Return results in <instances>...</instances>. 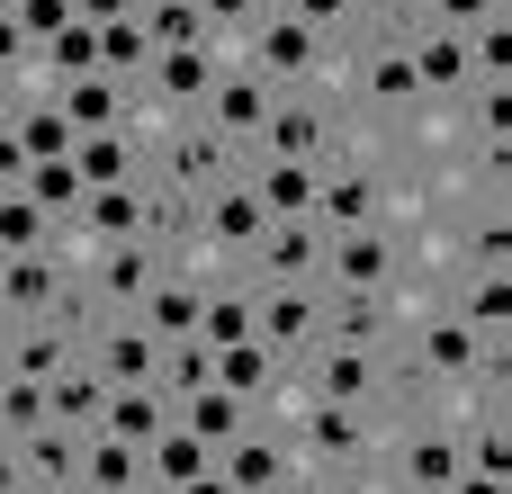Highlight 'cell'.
I'll return each instance as SVG.
<instances>
[{
  "label": "cell",
  "instance_id": "6da1fadb",
  "mask_svg": "<svg viewBox=\"0 0 512 494\" xmlns=\"http://www.w3.org/2000/svg\"><path fill=\"white\" fill-rule=\"evenodd\" d=\"M234 63H252L270 90H342L333 45H324V36H315L297 9H279V0H270V9L243 27V54H234Z\"/></svg>",
  "mask_w": 512,
  "mask_h": 494
},
{
  "label": "cell",
  "instance_id": "7a4b0ae2",
  "mask_svg": "<svg viewBox=\"0 0 512 494\" xmlns=\"http://www.w3.org/2000/svg\"><path fill=\"white\" fill-rule=\"evenodd\" d=\"M405 279V243H396V225H342V234H324V297H387Z\"/></svg>",
  "mask_w": 512,
  "mask_h": 494
},
{
  "label": "cell",
  "instance_id": "3957f363",
  "mask_svg": "<svg viewBox=\"0 0 512 494\" xmlns=\"http://www.w3.org/2000/svg\"><path fill=\"white\" fill-rule=\"evenodd\" d=\"M279 432H288V450H297V459H315L324 477H351V468H369V459H378V441H369V405L306 396V405H297V423H279Z\"/></svg>",
  "mask_w": 512,
  "mask_h": 494
},
{
  "label": "cell",
  "instance_id": "277c9868",
  "mask_svg": "<svg viewBox=\"0 0 512 494\" xmlns=\"http://www.w3.org/2000/svg\"><path fill=\"white\" fill-rule=\"evenodd\" d=\"M405 369L414 378H450V387H477V378H504V342H477L459 315H423L414 342H405Z\"/></svg>",
  "mask_w": 512,
  "mask_h": 494
},
{
  "label": "cell",
  "instance_id": "5b68a950",
  "mask_svg": "<svg viewBox=\"0 0 512 494\" xmlns=\"http://www.w3.org/2000/svg\"><path fill=\"white\" fill-rule=\"evenodd\" d=\"M153 171L171 180V189H189V198H207V189H225L234 171H243V144L234 135H216L198 108H189V126H171L162 144H153Z\"/></svg>",
  "mask_w": 512,
  "mask_h": 494
},
{
  "label": "cell",
  "instance_id": "8992f818",
  "mask_svg": "<svg viewBox=\"0 0 512 494\" xmlns=\"http://www.w3.org/2000/svg\"><path fill=\"white\" fill-rule=\"evenodd\" d=\"M306 396H333V405H378V396H396V405H405L387 351H360V342H315V351H306Z\"/></svg>",
  "mask_w": 512,
  "mask_h": 494
},
{
  "label": "cell",
  "instance_id": "52a82bcc",
  "mask_svg": "<svg viewBox=\"0 0 512 494\" xmlns=\"http://www.w3.org/2000/svg\"><path fill=\"white\" fill-rule=\"evenodd\" d=\"M333 144H342V117L324 108V90H279L270 126H261V153L279 162H324L333 171Z\"/></svg>",
  "mask_w": 512,
  "mask_h": 494
},
{
  "label": "cell",
  "instance_id": "ba28073f",
  "mask_svg": "<svg viewBox=\"0 0 512 494\" xmlns=\"http://www.w3.org/2000/svg\"><path fill=\"white\" fill-rule=\"evenodd\" d=\"M342 81L378 108V117H405V108H423V72H414V45H396V36H378L369 54H351L342 63Z\"/></svg>",
  "mask_w": 512,
  "mask_h": 494
},
{
  "label": "cell",
  "instance_id": "9c48e42d",
  "mask_svg": "<svg viewBox=\"0 0 512 494\" xmlns=\"http://www.w3.org/2000/svg\"><path fill=\"white\" fill-rule=\"evenodd\" d=\"M162 333L144 324V315H108L99 333H90V360H99V378L108 387H162Z\"/></svg>",
  "mask_w": 512,
  "mask_h": 494
},
{
  "label": "cell",
  "instance_id": "30bf717a",
  "mask_svg": "<svg viewBox=\"0 0 512 494\" xmlns=\"http://www.w3.org/2000/svg\"><path fill=\"white\" fill-rule=\"evenodd\" d=\"M459 468H468V432H450V423H423V432H405V441L387 450L396 494H441Z\"/></svg>",
  "mask_w": 512,
  "mask_h": 494
},
{
  "label": "cell",
  "instance_id": "8fae6325",
  "mask_svg": "<svg viewBox=\"0 0 512 494\" xmlns=\"http://www.w3.org/2000/svg\"><path fill=\"white\" fill-rule=\"evenodd\" d=\"M270 108H279V90H270V81H261V72H252V63H225V72H216V90H207V108H198V117H207V126H216V135H234V144H243V153H252V144H261V126H270Z\"/></svg>",
  "mask_w": 512,
  "mask_h": 494
},
{
  "label": "cell",
  "instance_id": "7c38bea8",
  "mask_svg": "<svg viewBox=\"0 0 512 494\" xmlns=\"http://www.w3.org/2000/svg\"><path fill=\"white\" fill-rule=\"evenodd\" d=\"M252 270V261H243ZM261 342L279 360H306L324 342V288H288V279H261Z\"/></svg>",
  "mask_w": 512,
  "mask_h": 494
},
{
  "label": "cell",
  "instance_id": "4fadbf2b",
  "mask_svg": "<svg viewBox=\"0 0 512 494\" xmlns=\"http://www.w3.org/2000/svg\"><path fill=\"white\" fill-rule=\"evenodd\" d=\"M252 279L315 288V279H324V225H315V216H279V225L252 243Z\"/></svg>",
  "mask_w": 512,
  "mask_h": 494
},
{
  "label": "cell",
  "instance_id": "5bb4252c",
  "mask_svg": "<svg viewBox=\"0 0 512 494\" xmlns=\"http://www.w3.org/2000/svg\"><path fill=\"white\" fill-rule=\"evenodd\" d=\"M198 225H207V243H216L225 261H252V243L270 234V207H261V189L234 171L225 189H207V216H198Z\"/></svg>",
  "mask_w": 512,
  "mask_h": 494
},
{
  "label": "cell",
  "instance_id": "9a60e30c",
  "mask_svg": "<svg viewBox=\"0 0 512 494\" xmlns=\"http://www.w3.org/2000/svg\"><path fill=\"white\" fill-rule=\"evenodd\" d=\"M171 270V252L162 243H99V261H90V279H99V297H108V315H135L144 297H153V279Z\"/></svg>",
  "mask_w": 512,
  "mask_h": 494
},
{
  "label": "cell",
  "instance_id": "2e32d148",
  "mask_svg": "<svg viewBox=\"0 0 512 494\" xmlns=\"http://www.w3.org/2000/svg\"><path fill=\"white\" fill-rule=\"evenodd\" d=\"M216 468H225V486H234V494H288V432H270V423L252 414V432L225 441Z\"/></svg>",
  "mask_w": 512,
  "mask_h": 494
},
{
  "label": "cell",
  "instance_id": "e0dca14e",
  "mask_svg": "<svg viewBox=\"0 0 512 494\" xmlns=\"http://www.w3.org/2000/svg\"><path fill=\"white\" fill-rule=\"evenodd\" d=\"M243 180L261 189V207H270V225L279 216H315V198H324V162H279V153H243Z\"/></svg>",
  "mask_w": 512,
  "mask_h": 494
},
{
  "label": "cell",
  "instance_id": "ac0fdd59",
  "mask_svg": "<svg viewBox=\"0 0 512 494\" xmlns=\"http://www.w3.org/2000/svg\"><path fill=\"white\" fill-rule=\"evenodd\" d=\"M81 441H90V432L45 423V432L9 441V477H27V486H45V494H72V486H81Z\"/></svg>",
  "mask_w": 512,
  "mask_h": 494
},
{
  "label": "cell",
  "instance_id": "d6986e66",
  "mask_svg": "<svg viewBox=\"0 0 512 494\" xmlns=\"http://www.w3.org/2000/svg\"><path fill=\"white\" fill-rule=\"evenodd\" d=\"M216 72H225V63H216V45H171V54H153V72H144V81H153V99H162V108H207Z\"/></svg>",
  "mask_w": 512,
  "mask_h": 494
},
{
  "label": "cell",
  "instance_id": "ffe728a7",
  "mask_svg": "<svg viewBox=\"0 0 512 494\" xmlns=\"http://www.w3.org/2000/svg\"><path fill=\"white\" fill-rule=\"evenodd\" d=\"M378 198H387V180H378L369 162H342V171H324L315 225H324V234H342V225H378Z\"/></svg>",
  "mask_w": 512,
  "mask_h": 494
},
{
  "label": "cell",
  "instance_id": "44dd1931",
  "mask_svg": "<svg viewBox=\"0 0 512 494\" xmlns=\"http://www.w3.org/2000/svg\"><path fill=\"white\" fill-rule=\"evenodd\" d=\"M54 297H63V261H54V252H9V279H0L9 324H45Z\"/></svg>",
  "mask_w": 512,
  "mask_h": 494
},
{
  "label": "cell",
  "instance_id": "7402d4cb",
  "mask_svg": "<svg viewBox=\"0 0 512 494\" xmlns=\"http://www.w3.org/2000/svg\"><path fill=\"white\" fill-rule=\"evenodd\" d=\"M135 315H144L162 342H189V333H198V315H207V279H198V270H162V279H153V297H144Z\"/></svg>",
  "mask_w": 512,
  "mask_h": 494
},
{
  "label": "cell",
  "instance_id": "603a6c76",
  "mask_svg": "<svg viewBox=\"0 0 512 494\" xmlns=\"http://www.w3.org/2000/svg\"><path fill=\"white\" fill-rule=\"evenodd\" d=\"M54 99H63V117L81 126V135H108V126H126L135 108H126V81L117 72H81V81H54Z\"/></svg>",
  "mask_w": 512,
  "mask_h": 494
},
{
  "label": "cell",
  "instance_id": "cb8c5ba5",
  "mask_svg": "<svg viewBox=\"0 0 512 494\" xmlns=\"http://www.w3.org/2000/svg\"><path fill=\"white\" fill-rule=\"evenodd\" d=\"M72 225H81L90 243H144V180H117V189H90Z\"/></svg>",
  "mask_w": 512,
  "mask_h": 494
},
{
  "label": "cell",
  "instance_id": "d4e9b609",
  "mask_svg": "<svg viewBox=\"0 0 512 494\" xmlns=\"http://www.w3.org/2000/svg\"><path fill=\"white\" fill-rule=\"evenodd\" d=\"M171 423H180V405H171L162 387H108V423H99V432H117V441H135V450H153Z\"/></svg>",
  "mask_w": 512,
  "mask_h": 494
},
{
  "label": "cell",
  "instance_id": "484cf974",
  "mask_svg": "<svg viewBox=\"0 0 512 494\" xmlns=\"http://www.w3.org/2000/svg\"><path fill=\"white\" fill-rule=\"evenodd\" d=\"M207 468H216V450H207V441H198L189 423H171V432H162V441L144 450V486H153V494H180V486H198Z\"/></svg>",
  "mask_w": 512,
  "mask_h": 494
},
{
  "label": "cell",
  "instance_id": "4316f807",
  "mask_svg": "<svg viewBox=\"0 0 512 494\" xmlns=\"http://www.w3.org/2000/svg\"><path fill=\"white\" fill-rule=\"evenodd\" d=\"M81 486L90 494H153L144 486V450L117 441V432H90V441H81Z\"/></svg>",
  "mask_w": 512,
  "mask_h": 494
},
{
  "label": "cell",
  "instance_id": "83f0119b",
  "mask_svg": "<svg viewBox=\"0 0 512 494\" xmlns=\"http://www.w3.org/2000/svg\"><path fill=\"white\" fill-rule=\"evenodd\" d=\"M81 180L90 189H117V180H144V144H135V117L126 126H108V135H81Z\"/></svg>",
  "mask_w": 512,
  "mask_h": 494
},
{
  "label": "cell",
  "instance_id": "f1b7e54d",
  "mask_svg": "<svg viewBox=\"0 0 512 494\" xmlns=\"http://www.w3.org/2000/svg\"><path fill=\"white\" fill-rule=\"evenodd\" d=\"M45 396H54V423H63V432H99V423H108V378H99V360H72Z\"/></svg>",
  "mask_w": 512,
  "mask_h": 494
},
{
  "label": "cell",
  "instance_id": "f546056e",
  "mask_svg": "<svg viewBox=\"0 0 512 494\" xmlns=\"http://www.w3.org/2000/svg\"><path fill=\"white\" fill-rule=\"evenodd\" d=\"M72 369V333L63 324H9V378H63Z\"/></svg>",
  "mask_w": 512,
  "mask_h": 494
},
{
  "label": "cell",
  "instance_id": "4dcf8cb0",
  "mask_svg": "<svg viewBox=\"0 0 512 494\" xmlns=\"http://www.w3.org/2000/svg\"><path fill=\"white\" fill-rule=\"evenodd\" d=\"M279 369H288V360H279V351H270L261 333H252V342H234V351H216V387H234L243 405H270Z\"/></svg>",
  "mask_w": 512,
  "mask_h": 494
},
{
  "label": "cell",
  "instance_id": "1f68e13d",
  "mask_svg": "<svg viewBox=\"0 0 512 494\" xmlns=\"http://www.w3.org/2000/svg\"><path fill=\"white\" fill-rule=\"evenodd\" d=\"M252 414H261V405H243L234 387H198V396L180 405V423H189V432H198L207 450H225V441H243V432H252Z\"/></svg>",
  "mask_w": 512,
  "mask_h": 494
},
{
  "label": "cell",
  "instance_id": "d6a6232c",
  "mask_svg": "<svg viewBox=\"0 0 512 494\" xmlns=\"http://www.w3.org/2000/svg\"><path fill=\"white\" fill-rule=\"evenodd\" d=\"M414 72H423V90H477L459 27H423V36H414Z\"/></svg>",
  "mask_w": 512,
  "mask_h": 494
},
{
  "label": "cell",
  "instance_id": "836d02e7",
  "mask_svg": "<svg viewBox=\"0 0 512 494\" xmlns=\"http://www.w3.org/2000/svg\"><path fill=\"white\" fill-rule=\"evenodd\" d=\"M18 189H27V198H36L54 225H72V216H81V198H90V180H81V162H72V153H54V162H27V180H18Z\"/></svg>",
  "mask_w": 512,
  "mask_h": 494
},
{
  "label": "cell",
  "instance_id": "e575fe53",
  "mask_svg": "<svg viewBox=\"0 0 512 494\" xmlns=\"http://www.w3.org/2000/svg\"><path fill=\"white\" fill-rule=\"evenodd\" d=\"M477 342H504V324H512V279H495V270H477L468 288H459V306H450Z\"/></svg>",
  "mask_w": 512,
  "mask_h": 494
},
{
  "label": "cell",
  "instance_id": "d590c367",
  "mask_svg": "<svg viewBox=\"0 0 512 494\" xmlns=\"http://www.w3.org/2000/svg\"><path fill=\"white\" fill-rule=\"evenodd\" d=\"M36 63H45V90H54V81H81V72H108V63H99V27H90V18H72L63 36H45V54H36Z\"/></svg>",
  "mask_w": 512,
  "mask_h": 494
},
{
  "label": "cell",
  "instance_id": "8d00e7d4",
  "mask_svg": "<svg viewBox=\"0 0 512 494\" xmlns=\"http://www.w3.org/2000/svg\"><path fill=\"white\" fill-rule=\"evenodd\" d=\"M144 36H153V54H171V45H216V27H207L198 0H144Z\"/></svg>",
  "mask_w": 512,
  "mask_h": 494
},
{
  "label": "cell",
  "instance_id": "74e56055",
  "mask_svg": "<svg viewBox=\"0 0 512 494\" xmlns=\"http://www.w3.org/2000/svg\"><path fill=\"white\" fill-rule=\"evenodd\" d=\"M99 63H108L117 81L153 72V36H144V9H135V18H108V27H99Z\"/></svg>",
  "mask_w": 512,
  "mask_h": 494
},
{
  "label": "cell",
  "instance_id": "f35d334b",
  "mask_svg": "<svg viewBox=\"0 0 512 494\" xmlns=\"http://www.w3.org/2000/svg\"><path fill=\"white\" fill-rule=\"evenodd\" d=\"M198 387H216V351L189 333V342H171V351H162V396H171V405H189Z\"/></svg>",
  "mask_w": 512,
  "mask_h": 494
},
{
  "label": "cell",
  "instance_id": "ab89813d",
  "mask_svg": "<svg viewBox=\"0 0 512 494\" xmlns=\"http://www.w3.org/2000/svg\"><path fill=\"white\" fill-rule=\"evenodd\" d=\"M468 72H477V81H504L512 72V9H495V18L468 27Z\"/></svg>",
  "mask_w": 512,
  "mask_h": 494
},
{
  "label": "cell",
  "instance_id": "60d3db41",
  "mask_svg": "<svg viewBox=\"0 0 512 494\" xmlns=\"http://www.w3.org/2000/svg\"><path fill=\"white\" fill-rule=\"evenodd\" d=\"M45 423H54L45 378H9V396H0V432H9V441H27V432H45Z\"/></svg>",
  "mask_w": 512,
  "mask_h": 494
},
{
  "label": "cell",
  "instance_id": "b9f144b4",
  "mask_svg": "<svg viewBox=\"0 0 512 494\" xmlns=\"http://www.w3.org/2000/svg\"><path fill=\"white\" fill-rule=\"evenodd\" d=\"M45 225H54V216H45L27 189H9V198H0V252H45Z\"/></svg>",
  "mask_w": 512,
  "mask_h": 494
},
{
  "label": "cell",
  "instance_id": "7bdbcfd3",
  "mask_svg": "<svg viewBox=\"0 0 512 494\" xmlns=\"http://www.w3.org/2000/svg\"><path fill=\"white\" fill-rule=\"evenodd\" d=\"M468 468H477V477H512V423H504V405H486V423L468 432Z\"/></svg>",
  "mask_w": 512,
  "mask_h": 494
},
{
  "label": "cell",
  "instance_id": "ee69618b",
  "mask_svg": "<svg viewBox=\"0 0 512 494\" xmlns=\"http://www.w3.org/2000/svg\"><path fill=\"white\" fill-rule=\"evenodd\" d=\"M0 9H9V18H18L36 45H45V36H63V27L81 18V0H0Z\"/></svg>",
  "mask_w": 512,
  "mask_h": 494
},
{
  "label": "cell",
  "instance_id": "f6af8a7d",
  "mask_svg": "<svg viewBox=\"0 0 512 494\" xmlns=\"http://www.w3.org/2000/svg\"><path fill=\"white\" fill-rule=\"evenodd\" d=\"M279 9H297V18H306V27L324 36V45H333V36H342V27L360 18V0H279Z\"/></svg>",
  "mask_w": 512,
  "mask_h": 494
},
{
  "label": "cell",
  "instance_id": "bcb514c9",
  "mask_svg": "<svg viewBox=\"0 0 512 494\" xmlns=\"http://www.w3.org/2000/svg\"><path fill=\"white\" fill-rule=\"evenodd\" d=\"M495 9H504V0H423V27H459V36H468V27L495 18Z\"/></svg>",
  "mask_w": 512,
  "mask_h": 494
},
{
  "label": "cell",
  "instance_id": "7dc6e473",
  "mask_svg": "<svg viewBox=\"0 0 512 494\" xmlns=\"http://www.w3.org/2000/svg\"><path fill=\"white\" fill-rule=\"evenodd\" d=\"M198 9H207V27H216V36H243V27H252L270 0H198Z\"/></svg>",
  "mask_w": 512,
  "mask_h": 494
},
{
  "label": "cell",
  "instance_id": "c3c4849f",
  "mask_svg": "<svg viewBox=\"0 0 512 494\" xmlns=\"http://www.w3.org/2000/svg\"><path fill=\"white\" fill-rule=\"evenodd\" d=\"M135 9H144V0H81V18H90V27H108V18H135Z\"/></svg>",
  "mask_w": 512,
  "mask_h": 494
},
{
  "label": "cell",
  "instance_id": "681fc988",
  "mask_svg": "<svg viewBox=\"0 0 512 494\" xmlns=\"http://www.w3.org/2000/svg\"><path fill=\"white\" fill-rule=\"evenodd\" d=\"M441 494H504V477H477V468H459V477H450Z\"/></svg>",
  "mask_w": 512,
  "mask_h": 494
},
{
  "label": "cell",
  "instance_id": "f907efd6",
  "mask_svg": "<svg viewBox=\"0 0 512 494\" xmlns=\"http://www.w3.org/2000/svg\"><path fill=\"white\" fill-rule=\"evenodd\" d=\"M288 494H360V477H306V486H288Z\"/></svg>",
  "mask_w": 512,
  "mask_h": 494
},
{
  "label": "cell",
  "instance_id": "816d5d0a",
  "mask_svg": "<svg viewBox=\"0 0 512 494\" xmlns=\"http://www.w3.org/2000/svg\"><path fill=\"white\" fill-rule=\"evenodd\" d=\"M180 494H234V486H225V468H207L198 486H180Z\"/></svg>",
  "mask_w": 512,
  "mask_h": 494
}]
</instances>
